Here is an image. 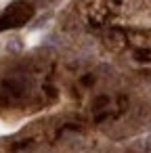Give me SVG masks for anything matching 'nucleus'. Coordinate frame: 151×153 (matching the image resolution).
Wrapping results in <instances>:
<instances>
[{
    "label": "nucleus",
    "mask_w": 151,
    "mask_h": 153,
    "mask_svg": "<svg viewBox=\"0 0 151 153\" xmlns=\"http://www.w3.org/2000/svg\"><path fill=\"white\" fill-rule=\"evenodd\" d=\"M30 17H32V7L28 2H23V0H17V2L11 4L7 9V13L0 17V30H9V27L23 25Z\"/></svg>",
    "instance_id": "obj_1"
}]
</instances>
